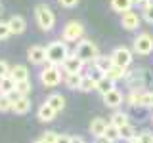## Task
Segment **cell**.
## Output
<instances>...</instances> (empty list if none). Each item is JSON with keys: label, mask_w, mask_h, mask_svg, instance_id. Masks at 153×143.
Returning <instances> with one entry per match:
<instances>
[{"label": "cell", "mask_w": 153, "mask_h": 143, "mask_svg": "<svg viewBox=\"0 0 153 143\" xmlns=\"http://www.w3.org/2000/svg\"><path fill=\"white\" fill-rule=\"evenodd\" d=\"M13 90H16V80L10 74L4 76V78H0V95H8V94H12Z\"/></svg>", "instance_id": "20"}, {"label": "cell", "mask_w": 153, "mask_h": 143, "mask_svg": "<svg viewBox=\"0 0 153 143\" xmlns=\"http://www.w3.org/2000/svg\"><path fill=\"white\" fill-rule=\"evenodd\" d=\"M56 143H71V136H65V133H59L57 136Z\"/></svg>", "instance_id": "37"}, {"label": "cell", "mask_w": 153, "mask_h": 143, "mask_svg": "<svg viewBox=\"0 0 153 143\" xmlns=\"http://www.w3.org/2000/svg\"><path fill=\"white\" fill-rule=\"evenodd\" d=\"M57 2H59L61 8H67V10H69V8H75L76 4H79V0H57Z\"/></svg>", "instance_id": "36"}, {"label": "cell", "mask_w": 153, "mask_h": 143, "mask_svg": "<svg viewBox=\"0 0 153 143\" xmlns=\"http://www.w3.org/2000/svg\"><path fill=\"white\" fill-rule=\"evenodd\" d=\"M84 61L80 59V57H76L75 54H69V57L63 61V71H65V74H73V73H80V71L84 69Z\"/></svg>", "instance_id": "9"}, {"label": "cell", "mask_w": 153, "mask_h": 143, "mask_svg": "<svg viewBox=\"0 0 153 143\" xmlns=\"http://www.w3.org/2000/svg\"><path fill=\"white\" fill-rule=\"evenodd\" d=\"M2 12H4V6H2V2H0V15H2Z\"/></svg>", "instance_id": "44"}, {"label": "cell", "mask_w": 153, "mask_h": 143, "mask_svg": "<svg viewBox=\"0 0 153 143\" xmlns=\"http://www.w3.org/2000/svg\"><path fill=\"white\" fill-rule=\"evenodd\" d=\"M80 78H82V74L80 73H73V74H65L63 76V82L69 90H79L80 88Z\"/></svg>", "instance_id": "22"}, {"label": "cell", "mask_w": 153, "mask_h": 143, "mask_svg": "<svg viewBox=\"0 0 153 143\" xmlns=\"http://www.w3.org/2000/svg\"><path fill=\"white\" fill-rule=\"evenodd\" d=\"M136 139H138V143H151L153 133H151V132H142L140 136L136 133Z\"/></svg>", "instance_id": "33"}, {"label": "cell", "mask_w": 153, "mask_h": 143, "mask_svg": "<svg viewBox=\"0 0 153 143\" xmlns=\"http://www.w3.org/2000/svg\"><path fill=\"white\" fill-rule=\"evenodd\" d=\"M121 25H123V29H126V31H138V27H140V15L130 10V12L123 13Z\"/></svg>", "instance_id": "11"}, {"label": "cell", "mask_w": 153, "mask_h": 143, "mask_svg": "<svg viewBox=\"0 0 153 143\" xmlns=\"http://www.w3.org/2000/svg\"><path fill=\"white\" fill-rule=\"evenodd\" d=\"M96 84H98V80H94L90 74H82V78H80V92H94L96 90Z\"/></svg>", "instance_id": "24"}, {"label": "cell", "mask_w": 153, "mask_h": 143, "mask_svg": "<svg viewBox=\"0 0 153 143\" xmlns=\"http://www.w3.org/2000/svg\"><path fill=\"white\" fill-rule=\"evenodd\" d=\"M102 97H103L105 107H109V109H117V107H121L123 101H124V95H123V92H121L119 88H115V90H111V92L103 94Z\"/></svg>", "instance_id": "10"}, {"label": "cell", "mask_w": 153, "mask_h": 143, "mask_svg": "<svg viewBox=\"0 0 153 143\" xmlns=\"http://www.w3.org/2000/svg\"><path fill=\"white\" fill-rule=\"evenodd\" d=\"M71 143H86L80 136H71Z\"/></svg>", "instance_id": "39"}, {"label": "cell", "mask_w": 153, "mask_h": 143, "mask_svg": "<svg viewBox=\"0 0 153 143\" xmlns=\"http://www.w3.org/2000/svg\"><path fill=\"white\" fill-rule=\"evenodd\" d=\"M75 55L80 57L84 63H92V61L98 59L100 50H98V46H96L92 40L82 38V40H79V44H76V48H75Z\"/></svg>", "instance_id": "4"}, {"label": "cell", "mask_w": 153, "mask_h": 143, "mask_svg": "<svg viewBox=\"0 0 153 143\" xmlns=\"http://www.w3.org/2000/svg\"><path fill=\"white\" fill-rule=\"evenodd\" d=\"M142 17L146 19L147 23H153V6H149V4H147V6L142 10Z\"/></svg>", "instance_id": "32"}, {"label": "cell", "mask_w": 153, "mask_h": 143, "mask_svg": "<svg viewBox=\"0 0 153 143\" xmlns=\"http://www.w3.org/2000/svg\"><path fill=\"white\" fill-rule=\"evenodd\" d=\"M107 120H103V118H94L92 122H90V133H92L94 137H102L103 133H105V130H107Z\"/></svg>", "instance_id": "14"}, {"label": "cell", "mask_w": 153, "mask_h": 143, "mask_svg": "<svg viewBox=\"0 0 153 143\" xmlns=\"http://www.w3.org/2000/svg\"><path fill=\"white\" fill-rule=\"evenodd\" d=\"M56 114H57V113H56L46 101L42 103L40 107H38V111H36V116H38V120H40V122H52V120L56 118Z\"/></svg>", "instance_id": "13"}, {"label": "cell", "mask_w": 153, "mask_h": 143, "mask_svg": "<svg viewBox=\"0 0 153 143\" xmlns=\"http://www.w3.org/2000/svg\"><path fill=\"white\" fill-rule=\"evenodd\" d=\"M10 36H12V32H10V27H8V23L0 21V40H8Z\"/></svg>", "instance_id": "31"}, {"label": "cell", "mask_w": 153, "mask_h": 143, "mask_svg": "<svg viewBox=\"0 0 153 143\" xmlns=\"http://www.w3.org/2000/svg\"><path fill=\"white\" fill-rule=\"evenodd\" d=\"M151 120H153V114H151Z\"/></svg>", "instance_id": "46"}, {"label": "cell", "mask_w": 153, "mask_h": 143, "mask_svg": "<svg viewBox=\"0 0 153 143\" xmlns=\"http://www.w3.org/2000/svg\"><path fill=\"white\" fill-rule=\"evenodd\" d=\"M103 136L107 137V139L111 141V143H115V141H119V139H121V133H119V128H117V126H113L111 122L107 124V130H105V133H103Z\"/></svg>", "instance_id": "25"}, {"label": "cell", "mask_w": 153, "mask_h": 143, "mask_svg": "<svg viewBox=\"0 0 153 143\" xmlns=\"http://www.w3.org/2000/svg\"><path fill=\"white\" fill-rule=\"evenodd\" d=\"M63 71L59 69L57 65H50L48 63L44 69L40 71V74H38V78H40V84L46 86V88H56V86H59L63 82Z\"/></svg>", "instance_id": "3"}, {"label": "cell", "mask_w": 153, "mask_h": 143, "mask_svg": "<svg viewBox=\"0 0 153 143\" xmlns=\"http://www.w3.org/2000/svg\"><path fill=\"white\" fill-rule=\"evenodd\" d=\"M84 36V25L80 21H69L65 23L63 31H61V40L65 42H79Z\"/></svg>", "instance_id": "5"}, {"label": "cell", "mask_w": 153, "mask_h": 143, "mask_svg": "<svg viewBox=\"0 0 153 143\" xmlns=\"http://www.w3.org/2000/svg\"><path fill=\"white\" fill-rule=\"evenodd\" d=\"M126 69H123V67H119V65H111L109 67L107 71H105V76H107V78H111L113 82H119V80H124L126 78Z\"/></svg>", "instance_id": "15"}, {"label": "cell", "mask_w": 153, "mask_h": 143, "mask_svg": "<svg viewBox=\"0 0 153 143\" xmlns=\"http://www.w3.org/2000/svg\"><path fill=\"white\" fill-rule=\"evenodd\" d=\"M57 136H59V133H56V132H44V133H42V139H46L50 143H56Z\"/></svg>", "instance_id": "35"}, {"label": "cell", "mask_w": 153, "mask_h": 143, "mask_svg": "<svg viewBox=\"0 0 153 143\" xmlns=\"http://www.w3.org/2000/svg\"><path fill=\"white\" fill-rule=\"evenodd\" d=\"M94 65H96V67H100V69H102L103 73H105V71H107L109 67L113 65V61H111V55H98V59L94 61Z\"/></svg>", "instance_id": "26"}, {"label": "cell", "mask_w": 153, "mask_h": 143, "mask_svg": "<svg viewBox=\"0 0 153 143\" xmlns=\"http://www.w3.org/2000/svg\"><path fill=\"white\" fill-rule=\"evenodd\" d=\"M128 143H138V139H136V136H134V137H132V139L128 141Z\"/></svg>", "instance_id": "43"}, {"label": "cell", "mask_w": 153, "mask_h": 143, "mask_svg": "<svg viewBox=\"0 0 153 143\" xmlns=\"http://www.w3.org/2000/svg\"><path fill=\"white\" fill-rule=\"evenodd\" d=\"M46 103L50 105L56 113H59V111H63V109H65V97L61 94H50L46 97Z\"/></svg>", "instance_id": "17"}, {"label": "cell", "mask_w": 153, "mask_h": 143, "mask_svg": "<svg viewBox=\"0 0 153 143\" xmlns=\"http://www.w3.org/2000/svg\"><path fill=\"white\" fill-rule=\"evenodd\" d=\"M27 59H29V63H33V65L48 63V59H46V46H40V44L31 46L29 52H27Z\"/></svg>", "instance_id": "8"}, {"label": "cell", "mask_w": 153, "mask_h": 143, "mask_svg": "<svg viewBox=\"0 0 153 143\" xmlns=\"http://www.w3.org/2000/svg\"><path fill=\"white\" fill-rule=\"evenodd\" d=\"M149 107H153V92H149Z\"/></svg>", "instance_id": "41"}, {"label": "cell", "mask_w": 153, "mask_h": 143, "mask_svg": "<svg viewBox=\"0 0 153 143\" xmlns=\"http://www.w3.org/2000/svg\"><path fill=\"white\" fill-rule=\"evenodd\" d=\"M113 124V126H117V128H123V126H126V124H130V120H128V114L126 113H123V111H115L111 114V120H109Z\"/></svg>", "instance_id": "23"}, {"label": "cell", "mask_w": 153, "mask_h": 143, "mask_svg": "<svg viewBox=\"0 0 153 143\" xmlns=\"http://www.w3.org/2000/svg\"><path fill=\"white\" fill-rule=\"evenodd\" d=\"M132 48L138 55H149L153 52V35L149 32H140L132 42Z\"/></svg>", "instance_id": "6"}, {"label": "cell", "mask_w": 153, "mask_h": 143, "mask_svg": "<svg viewBox=\"0 0 153 143\" xmlns=\"http://www.w3.org/2000/svg\"><path fill=\"white\" fill-rule=\"evenodd\" d=\"M119 133H121V139H126V141H130L132 137L136 136V132H134V126H132V124H126V126L119 128Z\"/></svg>", "instance_id": "27"}, {"label": "cell", "mask_w": 153, "mask_h": 143, "mask_svg": "<svg viewBox=\"0 0 153 143\" xmlns=\"http://www.w3.org/2000/svg\"><path fill=\"white\" fill-rule=\"evenodd\" d=\"M8 27H10V32L12 35H23L27 29V21L23 15H12L8 21Z\"/></svg>", "instance_id": "12"}, {"label": "cell", "mask_w": 153, "mask_h": 143, "mask_svg": "<svg viewBox=\"0 0 153 143\" xmlns=\"http://www.w3.org/2000/svg\"><path fill=\"white\" fill-rule=\"evenodd\" d=\"M111 90H115V82L111 78H107V76H103V78H100L98 80V84H96V92L98 94H107V92H111Z\"/></svg>", "instance_id": "21"}, {"label": "cell", "mask_w": 153, "mask_h": 143, "mask_svg": "<svg viewBox=\"0 0 153 143\" xmlns=\"http://www.w3.org/2000/svg\"><path fill=\"white\" fill-rule=\"evenodd\" d=\"M10 69H12V67L8 65V61L0 59V78H4V76H8V74H10Z\"/></svg>", "instance_id": "34"}, {"label": "cell", "mask_w": 153, "mask_h": 143, "mask_svg": "<svg viewBox=\"0 0 153 143\" xmlns=\"http://www.w3.org/2000/svg\"><path fill=\"white\" fill-rule=\"evenodd\" d=\"M86 74H90L94 80H100V78H103V76H105V73H103L102 69H100V67H96V65H92V67H90V71H88Z\"/></svg>", "instance_id": "30"}, {"label": "cell", "mask_w": 153, "mask_h": 143, "mask_svg": "<svg viewBox=\"0 0 153 143\" xmlns=\"http://www.w3.org/2000/svg\"><path fill=\"white\" fill-rule=\"evenodd\" d=\"M35 143H50V141H46V139H42V137H40V139H36Z\"/></svg>", "instance_id": "42"}, {"label": "cell", "mask_w": 153, "mask_h": 143, "mask_svg": "<svg viewBox=\"0 0 153 143\" xmlns=\"http://www.w3.org/2000/svg\"><path fill=\"white\" fill-rule=\"evenodd\" d=\"M111 61L115 65H119V67H123V69H128V67L132 65V52L128 50V48H115L113 50V54H111Z\"/></svg>", "instance_id": "7"}, {"label": "cell", "mask_w": 153, "mask_h": 143, "mask_svg": "<svg viewBox=\"0 0 153 143\" xmlns=\"http://www.w3.org/2000/svg\"><path fill=\"white\" fill-rule=\"evenodd\" d=\"M10 76H12L16 82L29 80V69H27V65H13L12 69H10Z\"/></svg>", "instance_id": "16"}, {"label": "cell", "mask_w": 153, "mask_h": 143, "mask_svg": "<svg viewBox=\"0 0 153 143\" xmlns=\"http://www.w3.org/2000/svg\"><path fill=\"white\" fill-rule=\"evenodd\" d=\"M147 2H149V6H153V0H147Z\"/></svg>", "instance_id": "45"}, {"label": "cell", "mask_w": 153, "mask_h": 143, "mask_svg": "<svg viewBox=\"0 0 153 143\" xmlns=\"http://www.w3.org/2000/svg\"><path fill=\"white\" fill-rule=\"evenodd\" d=\"M69 57V48L63 40H54L46 46V59L50 65H63V61Z\"/></svg>", "instance_id": "2"}, {"label": "cell", "mask_w": 153, "mask_h": 143, "mask_svg": "<svg viewBox=\"0 0 153 143\" xmlns=\"http://www.w3.org/2000/svg\"><path fill=\"white\" fill-rule=\"evenodd\" d=\"M31 82L29 80H23V82H16V92L17 94H21V95H27V94H31Z\"/></svg>", "instance_id": "29"}, {"label": "cell", "mask_w": 153, "mask_h": 143, "mask_svg": "<svg viewBox=\"0 0 153 143\" xmlns=\"http://www.w3.org/2000/svg\"><path fill=\"white\" fill-rule=\"evenodd\" d=\"M94 143H111V141H109L105 136H102V137H96V141H94Z\"/></svg>", "instance_id": "40"}, {"label": "cell", "mask_w": 153, "mask_h": 143, "mask_svg": "<svg viewBox=\"0 0 153 143\" xmlns=\"http://www.w3.org/2000/svg\"><path fill=\"white\" fill-rule=\"evenodd\" d=\"M31 107H33L31 99H29L27 95H23V97H19L17 101L13 103V109H12V111L16 113V114H27L29 111H31Z\"/></svg>", "instance_id": "18"}, {"label": "cell", "mask_w": 153, "mask_h": 143, "mask_svg": "<svg viewBox=\"0 0 153 143\" xmlns=\"http://www.w3.org/2000/svg\"><path fill=\"white\" fill-rule=\"evenodd\" d=\"M147 4H149V2H147V0H134V6H142V10L146 8Z\"/></svg>", "instance_id": "38"}, {"label": "cell", "mask_w": 153, "mask_h": 143, "mask_svg": "<svg viewBox=\"0 0 153 143\" xmlns=\"http://www.w3.org/2000/svg\"><path fill=\"white\" fill-rule=\"evenodd\" d=\"M134 6V0H111V8H113V12H117V13H126V12H130Z\"/></svg>", "instance_id": "19"}, {"label": "cell", "mask_w": 153, "mask_h": 143, "mask_svg": "<svg viewBox=\"0 0 153 143\" xmlns=\"http://www.w3.org/2000/svg\"><path fill=\"white\" fill-rule=\"evenodd\" d=\"M151 143H153V139H151Z\"/></svg>", "instance_id": "47"}, {"label": "cell", "mask_w": 153, "mask_h": 143, "mask_svg": "<svg viewBox=\"0 0 153 143\" xmlns=\"http://www.w3.org/2000/svg\"><path fill=\"white\" fill-rule=\"evenodd\" d=\"M13 109V101L10 99V95H0V113H8Z\"/></svg>", "instance_id": "28"}, {"label": "cell", "mask_w": 153, "mask_h": 143, "mask_svg": "<svg viewBox=\"0 0 153 143\" xmlns=\"http://www.w3.org/2000/svg\"><path fill=\"white\" fill-rule=\"evenodd\" d=\"M35 21H36V25L40 31H52L56 25V13H54V10H52L48 4H36L35 6Z\"/></svg>", "instance_id": "1"}]
</instances>
